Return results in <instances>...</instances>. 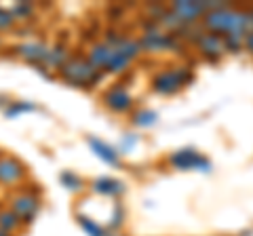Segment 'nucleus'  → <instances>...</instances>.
<instances>
[{
    "instance_id": "f257e3e1",
    "label": "nucleus",
    "mask_w": 253,
    "mask_h": 236,
    "mask_svg": "<svg viewBox=\"0 0 253 236\" xmlns=\"http://www.w3.org/2000/svg\"><path fill=\"white\" fill-rule=\"evenodd\" d=\"M205 26L213 32H221V34H239L243 36V32L249 26V13H241V11H232V9H215L209 11L205 15Z\"/></svg>"
},
{
    "instance_id": "f03ea898",
    "label": "nucleus",
    "mask_w": 253,
    "mask_h": 236,
    "mask_svg": "<svg viewBox=\"0 0 253 236\" xmlns=\"http://www.w3.org/2000/svg\"><path fill=\"white\" fill-rule=\"evenodd\" d=\"M59 76L68 84L83 86V84H95L101 78V72L95 70L86 59L76 57V59H68V64L59 68Z\"/></svg>"
},
{
    "instance_id": "7ed1b4c3",
    "label": "nucleus",
    "mask_w": 253,
    "mask_h": 236,
    "mask_svg": "<svg viewBox=\"0 0 253 236\" xmlns=\"http://www.w3.org/2000/svg\"><path fill=\"white\" fill-rule=\"evenodd\" d=\"M11 211L21 219V224H32L41 213V200L30 192H21L11 198Z\"/></svg>"
},
{
    "instance_id": "20e7f679",
    "label": "nucleus",
    "mask_w": 253,
    "mask_h": 236,
    "mask_svg": "<svg viewBox=\"0 0 253 236\" xmlns=\"http://www.w3.org/2000/svg\"><path fill=\"white\" fill-rule=\"evenodd\" d=\"M190 74L186 70H167V72H161L154 78V91L161 95H173L184 86Z\"/></svg>"
},
{
    "instance_id": "39448f33",
    "label": "nucleus",
    "mask_w": 253,
    "mask_h": 236,
    "mask_svg": "<svg viewBox=\"0 0 253 236\" xmlns=\"http://www.w3.org/2000/svg\"><path fill=\"white\" fill-rule=\"evenodd\" d=\"M169 162L177 169H201V171H209V160L203 158V156L192 150V148H186V150H179V152H173L169 156Z\"/></svg>"
},
{
    "instance_id": "423d86ee",
    "label": "nucleus",
    "mask_w": 253,
    "mask_h": 236,
    "mask_svg": "<svg viewBox=\"0 0 253 236\" xmlns=\"http://www.w3.org/2000/svg\"><path fill=\"white\" fill-rule=\"evenodd\" d=\"M26 177V169L23 164L13 158V156H0V184L15 186Z\"/></svg>"
},
{
    "instance_id": "0eeeda50",
    "label": "nucleus",
    "mask_w": 253,
    "mask_h": 236,
    "mask_svg": "<svg viewBox=\"0 0 253 236\" xmlns=\"http://www.w3.org/2000/svg\"><path fill=\"white\" fill-rule=\"evenodd\" d=\"M104 101H106V106L112 110V112H126V110L131 108V104H133V99H131V95L126 93V89L123 84H114L112 89H110L106 95H104Z\"/></svg>"
},
{
    "instance_id": "6e6552de",
    "label": "nucleus",
    "mask_w": 253,
    "mask_h": 236,
    "mask_svg": "<svg viewBox=\"0 0 253 236\" xmlns=\"http://www.w3.org/2000/svg\"><path fill=\"white\" fill-rule=\"evenodd\" d=\"M207 9H211L207 2H188V0H181V2L173 4V13H175L177 17L181 21H186V23L196 21L201 15L207 13Z\"/></svg>"
},
{
    "instance_id": "1a4fd4ad",
    "label": "nucleus",
    "mask_w": 253,
    "mask_h": 236,
    "mask_svg": "<svg viewBox=\"0 0 253 236\" xmlns=\"http://www.w3.org/2000/svg\"><path fill=\"white\" fill-rule=\"evenodd\" d=\"M15 51H17L21 59H26L28 64H34V66H41L46 59V53H49V49L42 42H23Z\"/></svg>"
},
{
    "instance_id": "9d476101",
    "label": "nucleus",
    "mask_w": 253,
    "mask_h": 236,
    "mask_svg": "<svg viewBox=\"0 0 253 236\" xmlns=\"http://www.w3.org/2000/svg\"><path fill=\"white\" fill-rule=\"evenodd\" d=\"M86 141H89L91 150H93L95 154H97L104 162L112 164V167H118V164H121V158H118V152L114 150L112 146H108L106 141H101L99 137H86Z\"/></svg>"
},
{
    "instance_id": "9b49d317",
    "label": "nucleus",
    "mask_w": 253,
    "mask_h": 236,
    "mask_svg": "<svg viewBox=\"0 0 253 236\" xmlns=\"http://www.w3.org/2000/svg\"><path fill=\"white\" fill-rule=\"evenodd\" d=\"M139 46L141 49H148V51H163V49H171V46H177V44L169 34L150 32L139 40Z\"/></svg>"
},
{
    "instance_id": "f8f14e48",
    "label": "nucleus",
    "mask_w": 253,
    "mask_h": 236,
    "mask_svg": "<svg viewBox=\"0 0 253 236\" xmlns=\"http://www.w3.org/2000/svg\"><path fill=\"white\" fill-rule=\"evenodd\" d=\"M93 192L104 194V196H123L126 192V186L112 177H99L93 182Z\"/></svg>"
},
{
    "instance_id": "ddd939ff",
    "label": "nucleus",
    "mask_w": 253,
    "mask_h": 236,
    "mask_svg": "<svg viewBox=\"0 0 253 236\" xmlns=\"http://www.w3.org/2000/svg\"><path fill=\"white\" fill-rule=\"evenodd\" d=\"M112 53L114 49H110V46L106 42H97V44H93L91 46V51H89V64L97 70V68H106L108 66V61L110 57H112Z\"/></svg>"
},
{
    "instance_id": "4468645a",
    "label": "nucleus",
    "mask_w": 253,
    "mask_h": 236,
    "mask_svg": "<svg viewBox=\"0 0 253 236\" xmlns=\"http://www.w3.org/2000/svg\"><path fill=\"white\" fill-rule=\"evenodd\" d=\"M199 46L203 53L207 55H221V49H224V40L217 34H203L199 36Z\"/></svg>"
},
{
    "instance_id": "2eb2a0df",
    "label": "nucleus",
    "mask_w": 253,
    "mask_h": 236,
    "mask_svg": "<svg viewBox=\"0 0 253 236\" xmlns=\"http://www.w3.org/2000/svg\"><path fill=\"white\" fill-rule=\"evenodd\" d=\"M21 226H23V224H21V219L15 215L11 209H0V230H2V232L15 234Z\"/></svg>"
},
{
    "instance_id": "dca6fc26",
    "label": "nucleus",
    "mask_w": 253,
    "mask_h": 236,
    "mask_svg": "<svg viewBox=\"0 0 253 236\" xmlns=\"http://www.w3.org/2000/svg\"><path fill=\"white\" fill-rule=\"evenodd\" d=\"M68 59H70V55H68V51H66V46H61V44H57V46H53V49H49V53H46V59H44V64L46 66H51V68H63L68 64Z\"/></svg>"
},
{
    "instance_id": "f3484780",
    "label": "nucleus",
    "mask_w": 253,
    "mask_h": 236,
    "mask_svg": "<svg viewBox=\"0 0 253 236\" xmlns=\"http://www.w3.org/2000/svg\"><path fill=\"white\" fill-rule=\"evenodd\" d=\"M129 64H131V59L126 57L125 53H121V51H114V53H112V57H110V61H108L106 70H108V72H114V74H118V72H123V70L129 68Z\"/></svg>"
},
{
    "instance_id": "a211bd4d",
    "label": "nucleus",
    "mask_w": 253,
    "mask_h": 236,
    "mask_svg": "<svg viewBox=\"0 0 253 236\" xmlns=\"http://www.w3.org/2000/svg\"><path fill=\"white\" fill-rule=\"evenodd\" d=\"M156 120H158V114L154 110H139V112L133 116V124H137V127H152Z\"/></svg>"
},
{
    "instance_id": "6ab92c4d",
    "label": "nucleus",
    "mask_w": 253,
    "mask_h": 236,
    "mask_svg": "<svg viewBox=\"0 0 253 236\" xmlns=\"http://www.w3.org/2000/svg\"><path fill=\"white\" fill-rule=\"evenodd\" d=\"M32 110H36V106L30 104V101H13V104H9L4 108V116L15 118V116H19L21 112H32Z\"/></svg>"
},
{
    "instance_id": "aec40b11",
    "label": "nucleus",
    "mask_w": 253,
    "mask_h": 236,
    "mask_svg": "<svg viewBox=\"0 0 253 236\" xmlns=\"http://www.w3.org/2000/svg\"><path fill=\"white\" fill-rule=\"evenodd\" d=\"M9 11H11V15L15 17V21H26V19H30L32 15H34V6H32L30 2H17Z\"/></svg>"
},
{
    "instance_id": "412c9836",
    "label": "nucleus",
    "mask_w": 253,
    "mask_h": 236,
    "mask_svg": "<svg viewBox=\"0 0 253 236\" xmlns=\"http://www.w3.org/2000/svg\"><path fill=\"white\" fill-rule=\"evenodd\" d=\"M59 182L68 188V190H72V192H78V190H83V179L74 175L72 171H63L61 175H59Z\"/></svg>"
},
{
    "instance_id": "4be33fe9",
    "label": "nucleus",
    "mask_w": 253,
    "mask_h": 236,
    "mask_svg": "<svg viewBox=\"0 0 253 236\" xmlns=\"http://www.w3.org/2000/svg\"><path fill=\"white\" fill-rule=\"evenodd\" d=\"M78 224H81V228H83V230H84L86 234H89V236H106L104 228H99V226L95 224L93 219H89V217L78 215Z\"/></svg>"
},
{
    "instance_id": "5701e85b",
    "label": "nucleus",
    "mask_w": 253,
    "mask_h": 236,
    "mask_svg": "<svg viewBox=\"0 0 253 236\" xmlns=\"http://www.w3.org/2000/svg\"><path fill=\"white\" fill-rule=\"evenodd\" d=\"M243 44H245V36H239V34H230V36H226V40H224V46L228 51H239Z\"/></svg>"
},
{
    "instance_id": "b1692460",
    "label": "nucleus",
    "mask_w": 253,
    "mask_h": 236,
    "mask_svg": "<svg viewBox=\"0 0 253 236\" xmlns=\"http://www.w3.org/2000/svg\"><path fill=\"white\" fill-rule=\"evenodd\" d=\"M13 26H15V17L11 15V11L0 6V30H11Z\"/></svg>"
},
{
    "instance_id": "393cba45",
    "label": "nucleus",
    "mask_w": 253,
    "mask_h": 236,
    "mask_svg": "<svg viewBox=\"0 0 253 236\" xmlns=\"http://www.w3.org/2000/svg\"><path fill=\"white\" fill-rule=\"evenodd\" d=\"M123 219H125V209L121 207V204H116V207H114V215L110 217V228H121Z\"/></svg>"
},
{
    "instance_id": "a878e982",
    "label": "nucleus",
    "mask_w": 253,
    "mask_h": 236,
    "mask_svg": "<svg viewBox=\"0 0 253 236\" xmlns=\"http://www.w3.org/2000/svg\"><path fill=\"white\" fill-rule=\"evenodd\" d=\"M161 21H163V23H165V26H167V28H177L179 23H181V19H179V17H177V15L173 13V11H171V13H165Z\"/></svg>"
},
{
    "instance_id": "bb28decb",
    "label": "nucleus",
    "mask_w": 253,
    "mask_h": 236,
    "mask_svg": "<svg viewBox=\"0 0 253 236\" xmlns=\"http://www.w3.org/2000/svg\"><path fill=\"white\" fill-rule=\"evenodd\" d=\"M245 46H247L249 53H253V32H249L247 38H245Z\"/></svg>"
},
{
    "instance_id": "cd10ccee",
    "label": "nucleus",
    "mask_w": 253,
    "mask_h": 236,
    "mask_svg": "<svg viewBox=\"0 0 253 236\" xmlns=\"http://www.w3.org/2000/svg\"><path fill=\"white\" fill-rule=\"evenodd\" d=\"M249 26H253V11L249 13Z\"/></svg>"
},
{
    "instance_id": "c85d7f7f",
    "label": "nucleus",
    "mask_w": 253,
    "mask_h": 236,
    "mask_svg": "<svg viewBox=\"0 0 253 236\" xmlns=\"http://www.w3.org/2000/svg\"><path fill=\"white\" fill-rule=\"evenodd\" d=\"M0 236H15V234H9V232H2V230H0Z\"/></svg>"
},
{
    "instance_id": "c756f323",
    "label": "nucleus",
    "mask_w": 253,
    "mask_h": 236,
    "mask_svg": "<svg viewBox=\"0 0 253 236\" xmlns=\"http://www.w3.org/2000/svg\"><path fill=\"white\" fill-rule=\"evenodd\" d=\"M0 44H2V38H0Z\"/></svg>"
}]
</instances>
